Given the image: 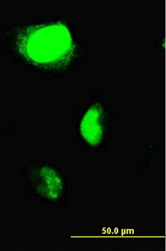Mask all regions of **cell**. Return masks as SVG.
Here are the masks:
<instances>
[{
    "label": "cell",
    "instance_id": "obj_1",
    "mask_svg": "<svg viewBox=\"0 0 166 251\" xmlns=\"http://www.w3.org/2000/svg\"><path fill=\"white\" fill-rule=\"evenodd\" d=\"M57 27L33 29L21 41L23 52L29 59L36 62L54 60L59 56V30Z\"/></svg>",
    "mask_w": 166,
    "mask_h": 251
}]
</instances>
